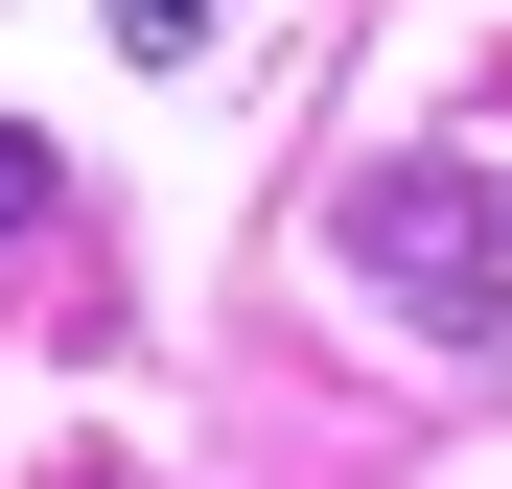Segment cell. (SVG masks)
I'll use <instances>...</instances> for the list:
<instances>
[{
	"instance_id": "1",
	"label": "cell",
	"mask_w": 512,
	"mask_h": 489,
	"mask_svg": "<svg viewBox=\"0 0 512 489\" xmlns=\"http://www.w3.org/2000/svg\"><path fill=\"white\" fill-rule=\"evenodd\" d=\"M350 257H373L419 326H489V303H512V233H489V187H466V163H373Z\"/></svg>"
},
{
	"instance_id": "2",
	"label": "cell",
	"mask_w": 512,
	"mask_h": 489,
	"mask_svg": "<svg viewBox=\"0 0 512 489\" xmlns=\"http://www.w3.org/2000/svg\"><path fill=\"white\" fill-rule=\"evenodd\" d=\"M117 47H140V70H187V47H210V0H117Z\"/></svg>"
},
{
	"instance_id": "3",
	"label": "cell",
	"mask_w": 512,
	"mask_h": 489,
	"mask_svg": "<svg viewBox=\"0 0 512 489\" xmlns=\"http://www.w3.org/2000/svg\"><path fill=\"white\" fill-rule=\"evenodd\" d=\"M24 210H47V140H24V117H0V233H24Z\"/></svg>"
}]
</instances>
